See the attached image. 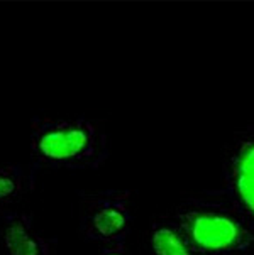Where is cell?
<instances>
[{"label": "cell", "mask_w": 254, "mask_h": 255, "mask_svg": "<svg viewBox=\"0 0 254 255\" xmlns=\"http://www.w3.org/2000/svg\"><path fill=\"white\" fill-rule=\"evenodd\" d=\"M37 176L29 166L22 164H0V215L14 210L36 186Z\"/></svg>", "instance_id": "7"}, {"label": "cell", "mask_w": 254, "mask_h": 255, "mask_svg": "<svg viewBox=\"0 0 254 255\" xmlns=\"http://www.w3.org/2000/svg\"><path fill=\"white\" fill-rule=\"evenodd\" d=\"M134 225V191L103 189L78 193V232L98 245H124Z\"/></svg>", "instance_id": "4"}, {"label": "cell", "mask_w": 254, "mask_h": 255, "mask_svg": "<svg viewBox=\"0 0 254 255\" xmlns=\"http://www.w3.org/2000/svg\"><path fill=\"white\" fill-rule=\"evenodd\" d=\"M95 255H132L129 249L124 245H100Z\"/></svg>", "instance_id": "8"}, {"label": "cell", "mask_w": 254, "mask_h": 255, "mask_svg": "<svg viewBox=\"0 0 254 255\" xmlns=\"http://www.w3.org/2000/svg\"><path fill=\"white\" fill-rule=\"evenodd\" d=\"M0 250L3 255H58V239L37 230L32 213L10 210L0 215Z\"/></svg>", "instance_id": "5"}, {"label": "cell", "mask_w": 254, "mask_h": 255, "mask_svg": "<svg viewBox=\"0 0 254 255\" xmlns=\"http://www.w3.org/2000/svg\"><path fill=\"white\" fill-rule=\"evenodd\" d=\"M202 193L222 201L254 228V122L232 133L224 147L219 186Z\"/></svg>", "instance_id": "3"}, {"label": "cell", "mask_w": 254, "mask_h": 255, "mask_svg": "<svg viewBox=\"0 0 254 255\" xmlns=\"http://www.w3.org/2000/svg\"><path fill=\"white\" fill-rule=\"evenodd\" d=\"M202 255H254V228L222 201L190 194L171 211Z\"/></svg>", "instance_id": "2"}, {"label": "cell", "mask_w": 254, "mask_h": 255, "mask_svg": "<svg viewBox=\"0 0 254 255\" xmlns=\"http://www.w3.org/2000/svg\"><path fill=\"white\" fill-rule=\"evenodd\" d=\"M109 157V133L95 120L87 117H32L29 167L36 176L41 169H98Z\"/></svg>", "instance_id": "1"}, {"label": "cell", "mask_w": 254, "mask_h": 255, "mask_svg": "<svg viewBox=\"0 0 254 255\" xmlns=\"http://www.w3.org/2000/svg\"><path fill=\"white\" fill-rule=\"evenodd\" d=\"M148 245L149 255H202L171 215L153 220Z\"/></svg>", "instance_id": "6"}]
</instances>
